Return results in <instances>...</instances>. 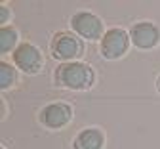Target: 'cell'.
I'll list each match as a JSON object with an SVG mask.
<instances>
[{"instance_id":"obj_8","label":"cell","mask_w":160,"mask_h":149,"mask_svg":"<svg viewBox=\"0 0 160 149\" xmlns=\"http://www.w3.org/2000/svg\"><path fill=\"white\" fill-rule=\"evenodd\" d=\"M105 143V136L99 128H84L76 138L72 147L74 149H101Z\"/></svg>"},{"instance_id":"obj_1","label":"cell","mask_w":160,"mask_h":149,"mask_svg":"<svg viewBox=\"0 0 160 149\" xmlns=\"http://www.w3.org/2000/svg\"><path fill=\"white\" fill-rule=\"evenodd\" d=\"M93 71L90 65L80 61H69L59 65L55 71V82L63 88H71V90H86L93 84Z\"/></svg>"},{"instance_id":"obj_3","label":"cell","mask_w":160,"mask_h":149,"mask_svg":"<svg viewBox=\"0 0 160 149\" xmlns=\"http://www.w3.org/2000/svg\"><path fill=\"white\" fill-rule=\"evenodd\" d=\"M130 35L124 29H111L101 38V54L107 59L122 57L130 48Z\"/></svg>"},{"instance_id":"obj_9","label":"cell","mask_w":160,"mask_h":149,"mask_svg":"<svg viewBox=\"0 0 160 149\" xmlns=\"http://www.w3.org/2000/svg\"><path fill=\"white\" fill-rule=\"evenodd\" d=\"M17 44V31L12 27H2L0 31V50L2 54H8Z\"/></svg>"},{"instance_id":"obj_5","label":"cell","mask_w":160,"mask_h":149,"mask_svg":"<svg viewBox=\"0 0 160 149\" xmlns=\"http://www.w3.org/2000/svg\"><path fill=\"white\" fill-rule=\"evenodd\" d=\"M13 63L17 65V69H21L27 75L38 73V69L42 67V54L34 44H29V42H23L19 44L13 52Z\"/></svg>"},{"instance_id":"obj_11","label":"cell","mask_w":160,"mask_h":149,"mask_svg":"<svg viewBox=\"0 0 160 149\" xmlns=\"http://www.w3.org/2000/svg\"><path fill=\"white\" fill-rule=\"evenodd\" d=\"M0 10H2V15H0V23H6V19H8V8H6V6H0Z\"/></svg>"},{"instance_id":"obj_4","label":"cell","mask_w":160,"mask_h":149,"mask_svg":"<svg viewBox=\"0 0 160 149\" xmlns=\"http://www.w3.org/2000/svg\"><path fill=\"white\" fill-rule=\"evenodd\" d=\"M71 27L76 35L88 40H97L103 35V21L92 12H78L71 17Z\"/></svg>"},{"instance_id":"obj_12","label":"cell","mask_w":160,"mask_h":149,"mask_svg":"<svg viewBox=\"0 0 160 149\" xmlns=\"http://www.w3.org/2000/svg\"><path fill=\"white\" fill-rule=\"evenodd\" d=\"M156 88H158V92H160V77H158V80H156Z\"/></svg>"},{"instance_id":"obj_6","label":"cell","mask_w":160,"mask_h":149,"mask_svg":"<svg viewBox=\"0 0 160 149\" xmlns=\"http://www.w3.org/2000/svg\"><path fill=\"white\" fill-rule=\"evenodd\" d=\"M130 38L137 48L151 50L160 42V29L152 21H139L130 29Z\"/></svg>"},{"instance_id":"obj_2","label":"cell","mask_w":160,"mask_h":149,"mask_svg":"<svg viewBox=\"0 0 160 149\" xmlns=\"http://www.w3.org/2000/svg\"><path fill=\"white\" fill-rule=\"evenodd\" d=\"M50 48L55 59L69 63L84 54V42L71 33H57L50 42Z\"/></svg>"},{"instance_id":"obj_7","label":"cell","mask_w":160,"mask_h":149,"mask_svg":"<svg viewBox=\"0 0 160 149\" xmlns=\"http://www.w3.org/2000/svg\"><path fill=\"white\" fill-rule=\"evenodd\" d=\"M71 117H72L71 105L61 103V101L50 103L40 111V122L48 126V128H61V126H65L71 120Z\"/></svg>"},{"instance_id":"obj_13","label":"cell","mask_w":160,"mask_h":149,"mask_svg":"<svg viewBox=\"0 0 160 149\" xmlns=\"http://www.w3.org/2000/svg\"><path fill=\"white\" fill-rule=\"evenodd\" d=\"M2 149H4V147H2Z\"/></svg>"},{"instance_id":"obj_10","label":"cell","mask_w":160,"mask_h":149,"mask_svg":"<svg viewBox=\"0 0 160 149\" xmlns=\"http://www.w3.org/2000/svg\"><path fill=\"white\" fill-rule=\"evenodd\" d=\"M15 82V69L10 65V63H2L0 65V84H2V88H10L12 84Z\"/></svg>"}]
</instances>
